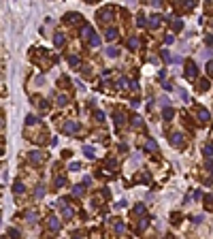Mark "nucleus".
<instances>
[{
	"label": "nucleus",
	"mask_w": 213,
	"mask_h": 239,
	"mask_svg": "<svg viewBox=\"0 0 213 239\" xmlns=\"http://www.w3.org/2000/svg\"><path fill=\"white\" fill-rule=\"evenodd\" d=\"M196 75H198L196 64H194V62H188V64H186V77H188V79H194Z\"/></svg>",
	"instance_id": "nucleus-1"
},
{
	"label": "nucleus",
	"mask_w": 213,
	"mask_h": 239,
	"mask_svg": "<svg viewBox=\"0 0 213 239\" xmlns=\"http://www.w3.org/2000/svg\"><path fill=\"white\" fill-rule=\"evenodd\" d=\"M171 143L175 145V147H183V135L181 132H173V137H171Z\"/></svg>",
	"instance_id": "nucleus-2"
},
{
	"label": "nucleus",
	"mask_w": 213,
	"mask_h": 239,
	"mask_svg": "<svg viewBox=\"0 0 213 239\" xmlns=\"http://www.w3.org/2000/svg\"><path fill=\"white\" fill-rule=\"evenodd\" d=\"M43 158H45L43 152H30V154H28V160H30V162H43Z\"/></svg>",
	"instance_id": "nucleus-3"
},
{
	"label": "nucleus",
	"mask_w": 213,
	"mask_h": 239,
	"mask_svg": "<svg viewBox=\"0 0 213 239\" xmlns=\"http://www.w3.org/2000/svg\"><path fill=\"white\" fill-rule=\"evenodd\" d=\"M64 132H66V135L77 132V124H75V122H66V124H64Z\"/></svg>",
	"instance_id": "nucleus-4"
},
{
	"label": "nucleus",
	"mask_w": 213,
	"mask_h": 239,
	"mask_svg": "<svg viewBox=\"0 0 213 239\" xmlns=\"http://www.w3.org/2000/svg\"><path fill=\"white\" fill-rule=\"evenodd\" d=\"M105 38L106 41H115V38H117V30H115V28H109L105 32Z\"/></svg>",
	"instance_id": "nucleus-5"
},
{
	"label": "nucleus",
	"mask_w": 213,
	"mask_h": 239,
	"mask_svg": "<svg viewBox=\"0 0 213 239\" xmlns=\"http://www.w3.org/2000/svg\"><path fill=\"white\" fill-rule=\"evenodd\" d=\"M194 4H196V0H181V9H183V11L194 9Z\"/></svg>",
	"instance_id": "nucleus-6"
},
{
	"label": "nucleus",
	"mask_w": 213,
	"mask_h": 239,
	"mask_svg": "<svg viewBox=\"0 0 213 239\" xmlns=\"http://www.w3.org/2000/svg\"><path fill=\"white\" fill-rule=\"evenodd\" d=\"M147 26H149V28H158V26H160V15H151Z\"/></svg>",
	"instance_id": "nucleus-7"
},
{
	"label": "nucleus",
	"mask_w": 213,
	"mask_h": 239,
	"mask_svg": "<svg viewBox=\"0 0 213 239\" xmlns=\"http://www.w3.org/2000/svg\"><path fill=\"white\" fill-rule=\"evenodd\" d=\"M49 228H51V231H60V222H58V218H53V216L49 218Z\"/></svg>",
	"instance_id": "nucleus-8"
},
{
	"label": "nucleus",
	"mask_w": 213,
	"mask_h": 239,
	"mask_svg": "<svg viewBox=\"0 0 213 239\" xmlns=\"http://www.w3.org/2000/svg\"><path fill=\"white\" fill-rule=\"evenodd\" d=\"M113 17V13L109 11V9H105V11H100V22H109Z\"/></svg>",
	"instance_id": "nucleus-9"
},
{
	"label": "nucleus",
	"mask_w": 213,
	"mask_h": 239,
	"mask_svg": "<svg viewBox=\"0 0 213 239\" xmlns=\"http://www.w3.org/2000/svg\"><path fill=\"white\" fill-rule=\"evenodd\" d=\"M145 147H147L149 152H156V150H158V143H156L154 139H147V141H145Z\"/></svg>",
	"instance_id": "nucleus-10"
},
{
	"label": "nucleus",
	"mask_w": 213,
	"mask_h": 239,
	"mask_svg": "<svg viewBox=\"0 0 213 239\" xmlns=\"http://www.w3.org/2000/svg\"><path fill=\"white\" fill-rule=\"evenodd\" d=\"M198 118H201V122H207L209 120V111L207 109H198Z\"/></svg>",
	"instance_id": "nucleus-11"
},
{
	"label": "nucleus",
	"mask_w": 213,
	"mask_h": 239,
	"mask_svg": "<svg viewBox=\"0 0 213 239\" xmlns=\"http://www.w3.org/2000/svg\"><path fill=\"white\" fill-rule=\"evenodd\" d=\"M147 24H149V19H147L145 15H139V17H136V26H141V28H143V26H147Z\"/></svg>",
	"instance_id": "nucleus-12"
},
{
	"label": "nucleus",
	"mask_w": 213,
	"mask_h": 239,
	"mask_svg": "<svg viewBox=\"0 0 213 239\" xmlns=\"http://www.w3.org/2000/svg\"><path fill=\"white\" fill-rule=\"evenodd\" d=\"M173 113H175V111H173L171 107H164V111H162V115H164V120H173Z\"/></svg>",
	"instance_id": "nucleus-13"
},
{
	"label": "nucleus",
	"mask_w": 213,
	"mask_h": 239,
	"mask_svg": "<svg viewBox=\"0 0 213 239\" xmlns=\"http://www.w3.org/2000/svg\"><path fill=\"white\" fill-rule=\"evenodd\" d=\"M128 47H130V49H136V47H139V38H136V36H130V41H128Z\"/></svg>",
	"instance_id": "nucleus-14"
},
{
	"label": "nucleus",
	"mask_w": 213,
	"mask_h": 239,
	"mask_svg": "<svg viewBox=\"0 0 213 239\" xmlns=\"http://www.w3.org/2000/svg\"><path fill=\"white\" fill-rule=\"evenodd\" d=\"M13 190H15V194H22V192H24V184H22V181H15Z\"/></svg>",
	"instance_id": "nucleus-15"
},
{
	"label": "nucleus",
	"mask_w": 213,
	"mask_h": 239,
	"mask_svg": "<svg viewBox=\"0 0 213 239\" xmlns=\"http://www.w3.org/2000/svg\"><path fill=\"white\" fill-rule=\"evenodd\" d=\"M90 45H92V47H98V45H100V36H90Z\"/></svg>",
	"instance_id": "nucleus-16"
},
{
	"label": "nucleus",
	"mask_w": 213,
	"mask_h": 239,
	"mask_svg": "<svg viewBox=\"0 0 213 239\" xmlns=\"http://www.w3.org/2000/svg\"><path fill=\"white\" fill-rule=\"evenodd\" d=\"M83 154H85V158H94L96 152L92 150V147H83Z\"/></svg>",
	"instance_id": "nucleus-17"
},
{
	"label": "nucleus",
	"mask_w": 213,
	"mask_h": 239,
	"mask_svg": "<svg viewBox=\"0 0 213 239\" xmlns=\"http://www.w3.org/2000/svg\"><path fill=\"white\" fill-rule=\"evenodd\" d=\"M34 196H36V199H41V196H45V188H43V186H38V188L34 190Z\"/></svg>",
	"instance_id": "nucleus-18"
},
{
	"label": "nucleus",
	"mask_w": 213,
	"mask_h": 239,
	"mask_svg": "<svg viewBox=\"0 0 213 239\" xmlns=\"http://www.w3.org/2000/svg\"><path fill=\"white\" fill-rule=\"evenodd\" d=\"M53 43H56V45H64V34H56V38H53Z\"/></svg>",
	"instance_id": "nucleus-19"
},
{
	"label": "nucleus",
	"mask_w": 213,
	"mask_h": 239,
	"mask_svg": "<svg viewBox=\"0 0 213 239\" xmlns=\"http://www.w3.org/2000/svg\"><path fill=\"white\" fill-rule=\"evenodd\" d=\"M68 62H71V66H75V69L79 66V58L77 56H68Z\"/></svg>",
	"instance_id": "nucleus-20"
},
{
	"label": "nucleus",
	"mask_w": 213,
	"mask_h": 239,
	"mask_svg": "<svg viewBox=\"0 0 213 239\" xmlns=\"http://www.w3.org/2000/svg\"><path fill=\"white\" fill-rule=\"evenodd\" d=\"M124 231H126V226H124V222H117V224H115V233H117V235H121Z\"/></svg>",
	"instance_id": "nucleus-21"
},
{
	"label": "nucleus",
	"mask_w": 213,
	"mask_h": 239,
	"mask_svg": "<svg viewBox=\"0 0 213 239\" xmlns=\"http://www.w3.org/2000/svg\"><path fill=\"white\" fill-rule=\"evenodd\" d=\"M117 53H119V51H117L115 47H109V49H106V56H109V58H115Z\"/></svg>",
	"instance_id": "nucleus-22"
},
{
	"label": "nucleus",
	"mask_w": 213,
	"mask_h": 239,
	"mask_svg": "<svg viewBox=\"0 0 213 239\" xmlns=\"http://www.w3.org/2000/svg\"><path fill=\"white\" fill-rule=\"evenodd\" d=\"M66 22H71V24H75V22H79V15H75V13H71V15L66 17Z\"/></svg>",
	"instance_id": "nucleus-23"
},
{
	"label": "nucleus",
	"mask_w": 213,
	"mask_h": 239,
	"mask_svg": "<svg viewBox=\"0 0 213 239\" xmlns=\"http://www.w3.org/2000/svg\"><path fill=\"white\" fill-rule=\"evenodd\" d=\"M92 34V28L90 26H83V30H81V36H90Z\"/></svg>",
	"instance_id": "nucleus-24"
},
{
	"label": "nucleus",
	"mask_w": 213,
	"mask_h": 239,
	"mask_svg": "<svg viewBox=\"0 0 213 239\" xmlns=\"http://www.w3.org/2000/svg\"><path fill=\"white\" fill-rule=\"evenodd\" d=\"M66 103H68L66 94H60V96H58V105H66Z\"/></svg>",
	"instance_id": "nucleus-25"
},
{
	"label": "nucleus",
	"mask_w": 213,
	"mask_h": 239,
	"mask_svg": "<svg viewBox=\"0 0 213 239\" xmlns=\"http://www.w3.org/2000/svg\"><path fill=\"white\" fill-rule=\"evenodd\" d=\"M72 194H75V196H81V194H83V188H81V186H75V188H72Z\"/></svg>",
	"instance_id": "nucleus-26"
},
{
	"label": "nucleus",
	"mask_w": 213,
	"mask_h": 239,
	"mask_svg": "<svg viewBox=\"0 0 213 239\" xmlns=\"http://www.w3.org/2000/svg\"><path fill=\"white\" fill-rule=\"evenodd\" d=\"M143 211H145V205L143 203H139L136 207H134V214H143Z\"/></svg>",
	"instance_id": "nucleus-27"
},
{
	"label": "nucleus",
	"mask_w": 213,
	"mask_h": 239,
	"mask_svg": "<svg viewBox=\"0 0 213 239\" xmlns=\"http://www.w3.org/2000/svg\"><path fill=\"white\" fill-rule=\"evenodd\" d=\"M36 122H38V120H36V115H28V120H26V124H28V126H30V124H36Z\"/></svg>",
	"instance_id": "nucleus-28"
},
{
	"label": "nucleus",
	"mask_w": 213,
	"mask_h": 239,
	"mask_svg": "<svg viewBox=\"0 0 213 239\" xmlns=\"http://www.w3.org/2000/svg\"><path fill=\"white\" fill-rule=\"evenodd\" d=\"M211 154H213V147H211V145H205V156L209 158Z\"/></svg>",
	"instance_id": "nucleus-29"
},
{
	"label": "nucleus",
	"mask_w": 213,
	"mask_h": 239,
	"mask_svg": "<svg viewBox=\"0 0 213 239\" xmlns=\"http://www.w3.org/2000/svg\"><path fill=\"white\" fill-rule=\"evenodd\" d=\"M26 218H28L30 222H34V220H36V214H34V211H28V214H26Z\"/></svg>",
	"instance_id": "nucleus-30"
},
{
	"label": "nucleus",
	"mask_w": 213,
	"mask_h": 239,
	"mask_svg": "<svg viewBox=\"0 0 213 239\" xmlns=\"http://www.w3.org/2000/svg\"><path fill=\"white\" fill-rule=\"evenodd\" d=\"M181 19H175V22H173V28H175V30H181Z\"/></svg>",
	"instance_id": "nucleus-31"
},
{
	"label": "nucleus",
	"mask_w": 213,
	"mask_h": 239,
	"mask_svg": "<svg viewBox=\"0 0 213 239\" xmlns=\"http://www.w3.org/2000/svg\"><path fill=\"white\" fill-rule=\"evenodd\" d=\"M7 235H11V237H17L19 233H17V228H9V231H7Z\"/></svg>",
	"instance_id": "nucleus-32"
},
{
	"label": "nucleus",
	"mask_w": 213,
	"mask_h": 239,
	"mask_svg": "<svg viewBox=\"0 0 213 239\" xmlns=\"http://www.w3.org/2000/svg\"><path fill=\"white\" fill-rule=\"evenodd\" d=\"M121 122H124V115H121V113H117V115H115V124H117V126H119Z\"/></svg>",
	"instance_id": "nucleus-33"
},
{
	"label": "nucleus",
	"mask_w": 213,
	"mask_h": 239,
	"mask_svg": "<svg viewBox=\"0 0 213 239\" xmlns=\"http://www.w3.org/2000/svg\"><path fill=\"white\" fill-rule=\"evenodd\" d=\"M132 126H141V118H139V115H134V120H132Z\"/></svg>",
	"instance_id": "nucleus-34"
},
{
	"label": "nucleus",
	"mask_w": 213,
	"mask_h": 239,
	"mask_svg": "<svg viewBox=\"0 0 213 239\" xmlns=\"http://www.w3.org/2000/svg\"><path fill=\"white\" fill-rule=\"evenodd\" d=\"M207 88H209V81H207V79H202V81H201V90H207Z\"/></svg>",
	"instance_id": "nucleus-35"
},
{
	"label": "nucleus",
	"mask_w": 213,
	"mask_h": 239,
	"mask_svg": "<svg viewBox=\"0 0 213 239\" xmlns=\"http://www.w3.org/2000/svg\"><path fill=\"white\" fill-rule=\"evenodd\" d=\"M56 184H58L60 188H62V186H64V184H66V179H64V177H58V181H56Z\"/></svg>",
	"instance_id": "nucleus-36"
},
{
	"label": "nucleus",
	"mask_w": 213,
	"mask_h": 239,
	"mask_svg": "<svg viewBox=\"0 0 213 239\" xmlns=\"http://www.w3.org/2000/svg\"><path fill=\"white\" fill-rule=\"evenodd\" d=\"M207 73H209V75H213V62H209V64H207Z\"/></svg>",
	"instance_id": "nucleus-37"
},
{
	"label": "nucleus",
	"mask_w": 213,
	"mask_h": 239,
	"mask_svg": "<svg viewBox=\"0 0 213 239\" xmlns=\"http://www.w3.org/2000/svg\"><path fill=\"white\" fill-rule=\"evenodd\" d=\"M79 169H81V167H79L77 162H72V165H71V171H79Z\"/></svg>",
	"instance_id": "nucleus-38"
},
{
	"label": "nucleus",
	"mask_w": 213,
	"mask_h": 239,
	"mask_svg": "<svg viewBox=\"0 0 213 239\" xmlns=\"http://www.w3.org/2000/svg\"><path fill=\"white\" fill-rule=\"evenodd\" d=\"M149 2H151L154 7H160V4H162V0H149Z\"/></svg>",
	"instance_id": "nucleus-39"
}]
</instances>
